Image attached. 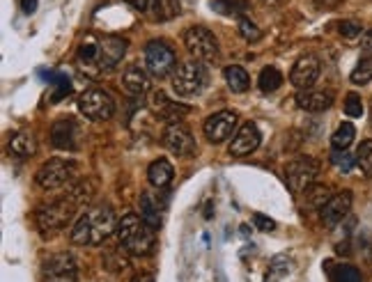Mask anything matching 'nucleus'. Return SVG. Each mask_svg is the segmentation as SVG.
<instances>
[{"label":"nucleus","mask_w":372,"mask_h":282,"mask_svg":"<svg viewBox=\"0 0 372 282\" xmlns=\"http://www.w3.org/2000/svg\"><path fill=\"white\" fill-rule=\"evenodd\" d=\"M124 3H129L136 9H149V0H124Z\"/></svg>","instance_id":"nucleus-39"},{"label":"nucleus","mask_w":372,"mask_h":282,"mask_svg":"<svg viewBox=\"0 0 372 282\" xmlns=\"http://www.w3.org/2000/svg\"><path fill=\"white\" fill-rule=\"evenodd\" d=\"M253 223H255L257 229H262V232H274V229H276L274 220L267 218V216H262V214H255V216H253Z\"/></svg>","instance_id":"nucleus-36"},{"label":"nucleus","mask_w":372,"mask_h":282,"mask_svg":"<svg viewBox=\"0 0 372 282\" xmlns=\"http://www.w3.org/2000/svg\"><path fill=\"white\" fill-rule=\"evenodd\" d=\"M78 110L83 113L87 119H92V122H104V119H110L115 113V102L110 99V94L106 90H99V87H92V90H85L83 94L78 99Z\"/></svg>","instance_id":"nucleus-7"},{"label":"nucleus","mask_w":372,"mask_h":282,"mask_svg":"<svg viewBox=\"0 0 372 282\" xmlns=\"http://www.w3.org/2000/svg\"><path fill=\"white\" fill-rule=\"evenodd\" d=\"M225 83H228V87L233 90V92H246V90L250 87V76L246 74V69H241V67H237V65H230V67H225Z\"/></svg>","instance_id":"nucleus-24"},{"label":"nucleus","mask_w":372,"mask_h":282,"mask_svg":"<svg viewBox=\"0 0 372 282\" xmlns=\"http://www.w3.org/2000/svg\"><path fill=\"white\" fill-rule=\"evenodd\" d=\"M361 46H363L366 51H372V30H368V33L363 35V39H361Z\"/></svg>","instance_id":"nucleus-40"},{"label":"nucleus","mask_w":372,"mask_h":282,"mask_svg":"<svg viewBox=\"0 0 372 282\" xmlns=\"http://www.w3.org/2000/svg\"><path fill=\"white\" fill-rule=\"evenodd\" d=\"M351 209V193L349 190H343L329 200V205L321 209V220H324L326 227H336L340 220H343Z\"/></svg>","instance_id":"nucleus-17"},{"label":"nucleus","mask_w":372,"mask_h":282,"mask_svg":"<svg viewBox=\"0 0 372 282\" xmlns=\"http://www.w3.org/2000/svg\"><path fill=\"white\" fill-rule=\"evenodd\" d=\"M356 166L366 177H372V140H363L356 149Z\"/></svg>","instance_id":"nucleus-29"},{"label":"nucleus","mask_w":372,"mask_h":282,"mask_svg":"<svg viewBox=\"0 0 372 282\" xmlns=\"http://www.w3.org/2000/svg\"><path fill=\"white\" fill-rule=\"evenodd\" d=\"M317 5L324 7V9H334V7L340 5V0H317Z\"/></svg>","instance_id":"nucleus-41"},{"label":"nucleus","mask_w":372,"mask_h":282,"mask_svg":"<svg viewBox=\"0 0 372 282\" xmlns=\"http://www.w3.org/2000/svg\"><path fill=\"white\" fill-rule=\"evenodd\" d=\"M329 276L334 282H361V271L351 264H334V261H326Z\"/></svg>","instance_id":"nucleus-25"},{"label":"nucleus","mask_w":372,"mask_h":282,"mask_svg":"<svg viewBox=\"0 0 372 282\" xmlns=\"http://www.w3.org/2000/svg\"><path fill=\"white\" fill-rule=\"evenodd\" d=\"M331 163H334L340 173H351V168L356 166V156L354 154H349L347 149H336L334 154H331Z\"/></svg>","instance_id":"nucleus-32"},{"label":"nucleus","mask_w":372,"mask_h":282,"mask_svg":"<svg viewBox=\"0 0 372 282\" xmlns=\"http://www.w3.org/2000/svg\"><path fill=\"white\" fill-rule=\"evenodd\" d=\"M354 136H356L354 124L343 122L336 129V134L331 136V145H334V149H347L351 143H354Z\"/></svg>","instance_id":"nucleus-27"},{"label":"nucleus","mask_w":372,"mask_h":282,"mask_svg":"<svg viewBox=\"0 0 372 282\" xmlns=\"http://www.w3.org/2000/svg\"><path fill=\"white\" fill-rule=\"evenodd\" d=\"M193 3H196V0H175V5L179 7V12H182V9H188Z\"/></svg>","instance_id":"nucleus-42"},{"label":"nucleus","mask_w":372,"mask_h":282,"mask_svg":"<svg viewBox=\"0 0 372 282\" xmlns=\"http://www.w3.org/2000/svg\"><path fill=\"white\" fill-rule=\"evenodd\" d=\"M145 67L154 78H166L177 67V53L166 42H149L145 46Z\"/></svg>","instance_id":"nucleus-8"},{"label":"nucleus","mask_w":372,"mask_h":282,"mask_svg":"<svg viewBox=\"0 0 372 282\" xmlns=\"http://www.w3.org/2000/svg\"><path fill=\"white\" fill-rule=\"evenodd\" d=\"M74 173H76V163H72V161L51 158L37 170V184L46 190H53V188L65 186Z\"/></svg>","instance_id":"nucleus-9"},{"label":"nucleus","mask_w":372,"mask_h":282,"mask_svg":"<svg viewBox=\"0 0 372 282\" xmlns=\"http://www.w3.org/2000/svg\"><path fill=\"white\" fill-rule=\"evenodd\" d=\"M338 30H340V35L347 39H354L356 35H361V26L356 21H343L338 26Z\"/></svg>","instance_id":"nucleus-35"},{"label":"nucleus","mask_w":372,"mask_h":282,"mask_svg":"<svg viewBox=\"0 0 372 282\" xmlns=\"http://www.w3.org/2000/svg\"><path fill=\"white\" fill-rule=\"evenodd\" d=\"M164 145L177 156H193L196 154V138L191 136V129L182 122L168 124L164 131Z\"/></svg>","instance_id":"nucleus-12"},{"label":"nucleus","mask_w":372,"mask_h":282,"mask_svg":"<svg viewBox=\"0 0 372 282\" xmlns=\"http://www.w3.org/2000/svg\"><path fill=\"white\" fill-rule=\"evenodd\" d=\"M317 76H319V60L315 55H304L294 63L292 74H289V83L299 90H310Z\"/></svg>","instance_id":"nucleus-14"},{"label":"nucleus","mask_w":372,"mask_h":282,"mask_svg":"<svg viewBox=\"0 0 372 282\" xmlns=\"http://www.w3.org/2000/svg\"><path fill=\"white\" fill-rule=\"evenodd\" d=\"M214 12L225 14V16H237L244 9V0H209Z\"/></svg>","instance_id":"nucleus-31"},{"label":"nucleus","mask_w":372,"mask_h":282,"mask_svg":"<svg viewBox=\"0 0 372 282\" xmlns=\"http://www.w3.org/2000/svg\"><path fill=\"white\" fill-rule=\"evenodd\" d=\"M119 220L108 205L90 207L72 229V241L76 246H99L117 229Z\"/></svg>","instance_id":"nucleus-2"},{"label":"nucleus","mask_w":372,"mask_h":282,"mask_svg":"<svg viewBox=\"0 0 372 282\" xmlns=\"http://www.w3.org/2000/svg\"><path fill=\"white\" fill-rule=\"evenodd\" d=\"M207 85V72L203 63H196V60H188L182 63L173 74V87L179 97H193L203 92V87Z\"/></svg>","instance_id":"nucleus-4"},{"label":"nucleus","mask_w":372,"mask_h":282,"mask_svg":"<svg viewBox=\"0 0 372 282\" xmlns=\"http://www.w3.org/2000/svg\"><path fill=\"white\" fill-rule=\"evenodd\" d=\"M260 140H262V134L253 122H246L237 131V136L230 143V154L233 156H248L253 154L255 149L260 147Z\"/></svg>","instance_id":"nucleus-15"},{"label":"nucleus","mask_w":372,"mask_h":282,"mask_svg":"<svg viewBox=\"0 0 372 282\" xmlns=\"http://www.w3.org/2000/svg\"><path fill=\"white\" fill-rule=\"evenodd\" d=\"M345 113L347 117H361L363 115V104H361V97L356 92H349L345 99Z\"/></svg>","instance_id":"nucleus-34"},{"label":"nucleus","mask_w":372,"mask_h":282,"mask_svg":"<svg viewBox=\"0 0 372 282\" xmlns=\"http://www.w3.org/2000/svg\"><path fill=\"white\" fill-rule=\"evenodd\" d=\"M262 3H265V5H278L280 0H262Z\"/></svg>","instance_id":"nucleus-44"},{"label":"nucleus","mask_w":372,"mask_h":282,"mask_svg":"<svg viewBox=\"0 0 372 282\" xmlns=\"http://www.w3.org/2000/svg\"><path fill=\"white\" fill-rule=\"evenodd\" d=\"M140 218H143L154 232L161 227V205L156 202L152 193L140 195Z\"/></svg>","instance_id":"nucleus-22"},{"label":"nucleus","mask_w":372,"mask_h":282,"mask_svg":"<svg viewBox=\"0 0 372 282\" xmlns=\"http://www.w3.org/2000/svg\"><path fill=\"white\" fill-rule=\"evenodd\" d=\"M304 193H306V202L310 207H315V209H324L329 205V200L334 197L326 186H310V188L304 190Z\"/></svg>","instance_id":"nucleus-28"},{"label":"nucleus","mask_w":372,"mask_h":282,"mask_svg":"<svg viewBox=\"0 0 372 282\" xmlns=\"http://www.w3.org/2000/svg\"><path fill=\"white\" fill-rule=\"evenodd\" d=\"M9 152H12L14 156H18V158L33 156L37 152L35 136L33 134H26V131H21V134H14L12 140H9Z\"/></svg>","instance_id":"nucleus-23"},{"label":"nucleus","mask_w":372,"mask_h":282,"mask_svg":"<svg viewBox=\"0 0 372 282\" xmlns=\"http://www.w3.org/2000/svg\"><path fill=\"white\" fill-rule=\"evenodd\" d=\"M122 85H124V90H127L129 94L143 97L147 90H149V78H147V74L138 65H132L124 72V76H122Z\"/></svg>","instance_id":"nucleus-20"},{"label":"nucleus","mask_w":372,"mask_h":282,"mask_svg":"<svg viewBox=\"0 0 372 282\" xmlns=\"http://www.w3.org/2000/svg\"><path fill=\"white\" fill-rule=\"evenodd\" d=\"M78 136H80L78 124L72 122V119H63V122H58L51 131L53 145L58 149H69V152L78 147Z\"/></svg>","instance_id":"nucleus-19"},{"label":"nucleus","mask_w":372,"mask_h":282,"mask_svg":"<svg viewBox=\"0 0 372 282\" xmlns=\"http://www.w3.org/2000/svg\"><path fill=\"white\" fill-rule=\"evenodd\" d=\"M76 202L72 197H65V200H58V202H51V205H46L37 211V225L42 232H60L63 227L69 225V220L74 218L76 214Z\"/></svg>","instance_id":"nucleus-5"},{"label":"nucleus","mask_w":372,"mask_h":282,"mask_svg":"<svg viewBox=\"0 0 372 282\" xmlns=\"http://www.w3.org/2000/svg\"><path fill=\"white\" fill-rule=\"evenodd\" d=\"M334 104V94L329 90H301L297 94V106L301 110H308V113H321V110L331 108Z\"/></svg>","instance_id":"nucleus-18"},{"label":"nucleus","mask_w":372,"mask_h":282,"mask_svg":"<svg viewBox=\"0 0 372 282\" xmlns=\"http://www.w3.org/2000/svg\"><path fill=\"white\" fill-rule=\"evenodd\" d=\"M21 7H23V12H26V14H35V9H37V0H21Z\"/></svg>","instance_id":"nucleus-38"},{"label":"nucleus","mask_w":372,"mask_h":282,"mask_svg":"<svg viewBox=\"0 0 372 282\" xmlns=\"http://www.w3.org/2000/svg\"><path fill=\"white\" fill-rule=\"evenodd\" d=\"M237 126V115L233 110H220V113H214L207 117L205 122V136L209 138V143H223Z\"/></svg>","instance_id":"nucleus-13"},{"label":"nucleus","mask_w":372,"mask_h":282,"mask_svg":"<svg viewBox=\"0 0 372 282\" xmlns=\"http://www.w3.org/2000/svg\"><path fill=\"white\" fill-rule=\"evenodd\" d=\"M319 173V166L315 163L313 158H297L285 168V179L287 186L294 190V193H301L313 186V181Z\"/></svg>","instance_id":"nucleus-11"},{"label":"nucleus","mask_w":372,"mask_h":282,"mask_svg":"<svg viewBox=\"0 0 372 282\" xmlns=\"http://www.w3.org/2000/svg\"><path fill=\"white\" fill-rule=\"evenodd\" d=\"M173 177H175V168L170 166V161H166V158H156L154 163L147 168L149 184L156 188H166L170 181H173Z\"/></svg>","instance_id":"nucleus-21"},{"label":"nucleus","mask_w":372,"mask_h":282,"mask_svg":"<svg viewBox=\"0 0 372 282\" xmlns=\"http://www.w3.org/2000/svg\"><path fill=\"white\" fill-rule=\"evenodd\" d=\"M184 46L186 51L200 63H214L218 58V42L214 33H209L203 26H191L184 33Z\"/></svg>","instance_id":"nucleus-6"},{"label":"nucleus","mask_w":372,"mask_h":282,"mask_svg":"<svg viewBox=\"0 0 372 282\" xmlns=\"http://www.w3.org/2000/svg\"><path fill=\"white\" fill-rule=\"evenodd\" d=\"M349 80L354 85H366L368 80H372V55H366V58L358 60V65L354 67Z\"/></svg>","instance_id":"nucleus-30"},{"label":"nucleus","mask_w":372,"mask_h":282,"mask_svg":"<svg viewBox=\"0 0 372 282\" xmlns=\"http://www.w3.org/2000/svg\"><path fill=\"white\" fill-rule=\"evenodd\" d=\"M117 241L127 253L145 257L154 250L156 239H154V229L149 227L143 218H138L136 214H127L122 220L117 223Z\"/></svg>","instance_id":"nucleus-3"},{"label":"nucleus","mask_w":372,"mask_h":282,"mask_svg":"<svg viewBox=\"0 0 372 282\" xmlns=\"http://www.w3.org/2000/svg\"><path fill=\"white\" fill-rule=\"evenodd\" d=\"M132 282H154V278L149 276V273H140V276H136Z\"/></svg>","instance_id":"nucleus-43"},{"label":"nucleus","mask_w":372,"mask_h":282,"mask_svg":"<svg viewBox=\"0 0 372 282\" xmlns=\"http://www.w3.org/2000/svg\"><path fill=\"white\" fill-rule=\"evenodd\" d=\"M370 124H372V108H370Z\"/></svg>","instance_id":"nucleus-45"},{"label":"nucleus","mask_w":372,"mask_h":282,"mask_svg":"<svg viewBox=\"0 0 372 282\" xmlns=\"http://www.w3.org/2000/svg\"><path fill=\"white\" fill-rule=\"evenodd\" d=\"M257 85L262 92H276V90L283 85V74H280L276 67H265L262 72H260Z\"/></svg>","instance_id":"nucleus-26"},{"label":"nucleus","mask_w":372,"mask_h":282,"mask_svg":"<svg viewBox=\"0 0 372 282\" xmlns=\"http://www.w3.org/2000/svg\"><path fill=\"white\" fill-rule=\"evenodd\" d=\"M149 106H152V110L161 119H168L170 124L179 122V119H182L186 113H191L188 106L179 104V102H173V99H168L164 92H154L152 99H149Z\"/></svg>","instance_id":"nucleus-16"},{"label":"nucleus","mask_w":372,"mask_h":282,"mask_svg":"<svg viewBox=\"0 0 372 282\" xmlns=\"http://www.w3.org/2000/svg\"><path fill=\"white\" fill-rule=\"evenodd\" d=\"M127 53V42L115 35H85L76 51V65L85 76L115 69Z\"/></svg>","instance_id":"nucleus-1"},{"label":"nucleus","mask_w":372,"mask_h":282,"mask_svg":"<svg viewBox=\"0 0 372 282\" xmlns=\"http://www.w3.org/2000/svg\"><path fill=\"white\" fill-rule=\"evenodd\" d=\"M42 280L44 282H76L78 280L76 259L69 255V253L51 255V257L44 261Z\"/></svg>","instance_id":"nucleus-10"},{"label":"nucleus","mask_w":372,"mask_h":282,"mask_svg":"<svg viewBox=\"0 0 372 282\" xmlns=\"http://www.w3.org/2000/svg\"><path fill=\"white\" fill-rule=\"evenodd\" d=\"M239 33L244 39H248V42H257L260 37H262V33H260V28L250 21V18H239Z\"/></svg>","instance_id":"nucleus-33"},{"label":"nucleus","mask_w":372,"mask_h":282,"mask_svg":"<svg viewBox=\"0 0 372 282\" xmlns=\"http://www.w3.org/2000/svg\"><path fill=\"white\" fill-rule=\"evenodd\" d=\"M283 261H285L283 257L274 259V264H271V278H280L287 273V264H283Z\"/></svg>","instance_id":"nucleus-37"}]
</instances>
